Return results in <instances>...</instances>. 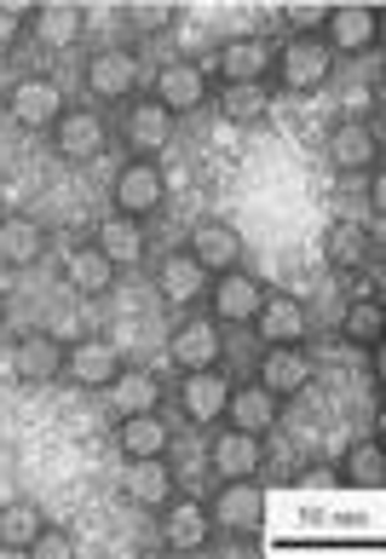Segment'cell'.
I'll return each mask as SVG.
<instances>
[{
    "mask_svg": "<svg viewBox=\"0 0 386 559\" xmlns=\"http://www.w3.org/2000/svg\"><path fill=\"white\" fill-rule=\"evenodd\" d=\"M0 105H7V116L17 121V128H29V133H52V121L70 110V98H64V87H58L52 75H17Z\"/></svg>",
    "mask_w": 386,
    "mask_h": 559,
    "instance_id": "6da1fadb",
    "label": "cell"
},
{
    "mask_svg": "<svg viewBox=\"0 0 386 559\" xmlns=\"http://www.w3.org/2000/svg\"><path fill=\"white\" fill-rule=\"evenodd\" d=\"M277 75H282V87H289V93H317L323 81L335 75L329 40H323V35H289L277 47Z\"/></svg>",
    "mask_w": 386,
    "mask_h": 559,
    "instance_id": "7a4b0ae2",
    "label": "cell"
},
{
    "mask_svg": "<svg viewBox=\"0 0 386 559\" xmlns=\"http://www.w3.org/2000/svg\"><path fill=\"white\" fill-rule=\"evenodd\" d=\"M208 520L226 536H254L266 525V490H260V479H219L214 502H208Z\"/></svg>",
    "mask_w": 386,
    "mask_h": 559,
    "instance_id": "3957f363",
    "label": "cell"
},
{
    "mask_svg": "<svg viewBox=\"0 0 386 559\" xmlns=\"http://www.w3.org/2000/svg\"><path fill=\"white\" fill-rule=\"evenodd\" d=\"M110 197H116V214H128V219H150V214L161 209V202H168V174H161L156 162L128 156V168L116 174Z\"/></svg>",
    "mask_w": 386,
    "mask_h": 559,
    "instance_id": "277c9868",
    "label": "cell"
},
{
    "mask_svg": "<svg viewBox=\"0 0 386 559\" xmlns=\"http://www.w3.org/2000/svg\"><path fill=\"white\" fill-rule=\"evenodd\" d=\"M52 151L64 156V162H98L110 151V128H105V116L87 110V105H70L64 116L52 121Z\"/></svg>",
    "mask_w": 386,
    "mask_h": 559,
    "instance_id": "5b68a950",
    "label": "cell"
},
{
    "mask_svg": "<svg viewBox=\"0 0 386 559\" xmlns=\"http://www.w3.org/2000/svg\"><path fill=\"white\" fill-rule=\"evenodd\" d=\"M12 376L24 386H52L64 381V341L47 335V329H29V335L12 341Z\"/></svg>",
    "mask_w": 386,
    "mask_h": 559,
    "instance_id": "8992f818",
    "label": "cell"
},
{
    "mask_svg": "<svg viewBox=\"0 0 386 559\" xmlns=\"http://www.w3.org/2000/svg\"><path fill=\"white\" fill-rule=\"evenodd\" d=\"M323 151H329V168H335V174H375V162H381V139H375L370 121L347 116V121H335V128H329Z\"/></svg>",
    "mask_w": 386,
    "mask_h": 559,
    "instance_id": "52a82bcc",
    "label": "cell"
},
{
    "mask_svg": "<svg viewBox=\"0 0 386 559\" xmlns=\"http://www.w3.org/2000/svg\"><path fill=\"white\" fill-rule=\"evenodd\" d=\"M121 139L138 162H156L173 144V116L156 105V98H128V116H121Z\"/></svg>",
    "mask_w": 386,
    "mask_h": 559,
    "instance_id": "ba28073f",
    "label": "cell"
},
{
    "mask_svg": "<svg viewBox=\"0 0 386 559\" xmlns=\"http://www.w3.org/2000/svg\"><path fill=\"white\" fill-rule=\"evenodd\" d=\"M161 513V543L179 548V554H196L214 543V520H208V502H196V496H168V502L156 508Z\"/></svg>",
    "mask_w": 386,
    "mask_h": 559,
    "instance_id": "9c48e42d",
    "label": "cell"
},
{
    "mask_svg": "<svg viewBox=\"0 0 386 559\" xmlns=\"http://www.w3.org/2000/svg\"><path fill=\"white\" fill-rule=\"evenodd\" d=\"M156 105L168 116H191L208 105V75H202V64H191V58H168V64L156 70Z\"/></svg>",
    "mask_w": 386,
    "mask_h": 559,
    "instance_id": "30bf717a",
    "label": "cell"
},
{
    "mask_svg": "<svg viewBox=\"0 0 386 559\" xmlns=\"http://www.w3.org/2000/svg\"><path fill=\"white\" fill-rule=\"evenodd\" d=\"M226 404H231V376H219V364L214 369H191V376L179 381V409H185L191 427L226 421Z\"/></svg>",
    "mask_w": 386,
    "mask_h": 559,
    "instance_id": "8fae6325",
    "label": "cell"
},
{
    "mask_svg": "<svg viewBox=\"0 0 386 559\" xmlns=\"http://www.w3.org/2000/svg\"><path fill=\"white\" fill-rule=\"evenodd\" d=\"M185 254H191L208 277L237 272V265H242V231H237L231 219H196V225H191V248H185Z\"/></svg>",
    "mask_w": 386,
    "mask_h": 559,
    "instance_id": "7c38bea8",
    "label": "cell"
},
{
    "mask_svg": "<svg viewBox=\"0 0 386 559\" xmlns=\"http://www.w3.org/2000/svg\"><path fill=\"white\" fill-rule=\"evenodd\" d=\"M260 300H266V283H260L254 272H219L208 283V306H214V323H254Z\"/></svg>",
    "mask_w": 386,
    "mask_h": 559,
    "instance_id": "4fadbf2b",
    "label": "cell"
},
{
    "mask_svg": "<svg viewBox=\"0 0 386 559\" xmlns=\"http://www.w3.org/2000/svg\"><path fill=\"white\" fill-rule=\"evenodd\" d=\"M254 335L266 346H306L312 335V318H306V300L294 295H266L254 312Z\"/></svg>",
    "mask_w": 386,
    "mask_h": 559,
    "instance_id": "5bb4252c",
    "label": "cell"
},
{
    "mask_svg": "<svg viewBox=\"0 0 386 559\" xmlns=\"http://www.w3.org/2000/svg\"><path fill=\"white\" fill-rule=\"evenodd\" d=\"M47 248H52V231L35 214H0V265L29 272V265L47 260Z\"/></svg>",
    "mask_w": 386,
    "mask_h": 559,
    "instance_id": "9a60e30c",
    "label": "cell"
},
{
    "mask_svg": "<svg viewBox=\"0 0 386 559\" xmlns=\"http://www.w3.org/2000/svg\"><path fill=\"white\" fill-rule=\"evenodd\" d=\"M254 376L282 404V399H300V392L312 386V358H306V346H266V358H260Z\"/></svg>",
    "mask_w": 386,
    "mask_h": 559,
    "instance_id": "2e32d148",
    "label": "cell"
},
{
    "mask_svg": "<svg viewBox=\"0 0 386 559\" xmlns=\"http://www.w3.org/2000/svg\"><path fill=\"white\" fill-rule=\"evenodd\" d=\"M381 35L375 7H329V24H323V40H329L335 58H363Z\"/></svg>",
    "mask_w": 386,
    "mask_h": 559,
    "instance_id": "e0dca14e",
    "label": "cell"
},
{
    "mask_svg": "<svg viewBox=\"0 0 386 559\" xmlns=\"http://www.w3.org/2000/svg\"><path fill=\"white\" fill-rule=\"evenodd\" d=\"M208 462L219 479H254L260 462H266V439H254V432L242 427H219L214 444H208Z\"/></svg>",
    "mask_w": 386,
    "mask_h": 559,
    "instance_id": "ac0fdd59",
    "label": "cell"
},
{
    "mask_svg": "<svg viewBox=\"0 0 386 559\" xmlns=\"http://www.w3.org/2000/svg\"><path fill=\"white\" fill-rule=\"evenodd\" d=\"M208 272H202V265L191 260V254H161L156 260V295L168 300V306H179V312H185V306H196V300H208Z\"/></svg>",
    "mask_w": 386,
    "mask_h": 559,
    "instance_id": "d6986e66",
    "label": "cell"
},
{
    "mask_svg": "<svg viewBox=\"0 0 386 559\" xmlns=\"http://www.w3.org/2000/svg\"><path fill=\"white\" fill-rule=\"evenodd\" d=\"M87 93L93 98H133L138 93V52L105 47L87 58Z\"/></svg>",
    "mask_w": 386,
    "mask_h": 559,
    "instance_id": "ffe728a7",
    "label": "cell"
},
{
    "mask_svg": "<svg viewBox=\"0 0 386 559\" xmlns=\"http://www.w3.org/2000/svg\"><path fill=\"white\" fill-rule=\"evenodd\" d=\"M277 64V47L266 35H231L226 47H219V81H266Z\"/></svg>",
    "mask_w": 386,
    "mask_h": 559,
    "instance_id": "44dd1931",
    "label": "cell"
},
{
    "mask_svg": "<svg viewBox=\"0 0 386 559\" xmlns=\"http://www.w3.org/2000/svg\"><path fill=\"white\" fill-rule=\"evenodd\" d=\"M110 392V404H116V416H150V409H161V399H168V386H161L156 369H128L121 364L116 369V381L105 386Z\"/></svg>",
    "mask_w": 386,
    "mask_h": 559,
    "instance_id": "7402d4cb",
    "label": "cell"
},
{
    "mask_svg": "<svg viewBox=\"0 0 386 559\" xmlns=\"http://www.w3.org/2000/svg\"><path fill=\"white\" fill-rule=\"evenodd\" d=\"M219 352H226V346H219V323L214 318H191V323H179L168 335V358L185 369V376H191V369H214Z\"/></svg>",
    "mask_w": 386,
    "mask_h": 559,
    "instance_id": "603a6c76",
    "label": "cell"
},
{
    "mask_svg": "<svg viewBox=\"0 0 386 559\" xmlns=\"http://www.w3.org/2000/svg\"><path fill=\"white\" fill-rule=\"evenodd\" d=\"M116 369H121V352L110 341H75V346H64V381H75V386H110Z\"/></svg>",
    "mask_w": 386,
    "mask_h": 559,
    "instance_id": "cb8c5ba5",
    "label": "cell"
},
{
    "mask_svg": "<svg viewBox=\"0 0 386 559\" xmlns=\"http://www.w3.org/2000/svg\"><path fill=\"white\" fill-rule=\"evenodd\" d=\"M98 254H105L110 265H116V272H121V265H138V260H145L150 254V237H145V219H128V214H110L105 225H98Z\"/></svg>",
    "mask_w": 386,
    "mask_h": 559,
    "instance_id": "d4e9b609",
    "label": "cell"
},
{
    "mask_svg": "<svg viewBox=\"0 0 386 559\" xmlns=\"http://www.w3.org/2000/svg\"><path fill=\"white\" fill-rule=\"evenodd\" d=\"M64 283L75 288L81 300H105L110 288H116V265L98 254V248H70V260H64Z\"/></svg>",
    "mask_w": 386,
    "mask_h": 559,
    "instance_id": "484cf974",
    "label": "cell"
},
{
    "mask_svg": "<svg viewBox=\"0 0 386 559\" xmlns=\"http://www.w3.org/2000/svg\"><path fill=\"white\" fill-rule=\"evenodd\" d=\"M226 421L242 427V432H254V439H266V432L277 427V399L260 381L249 386H231V404H226Z\"/></svg>",
    "mask_w": 386,
    "mask_h": 559,
    "instance_id": "4316f807",
    "label": "cell"
},
{
    "mask_svg": "<svg viewBox=\"0 0 386 559\" xmlns=\"http://www.w3.org/2000/svg\"><path fill=\"white\" fill-rule=\"evenodd\" d=\"M121 496L138 508H161L173 496V473L161 455H145V462H128V473H121Z\"/></svg>",
    "mask_w": 386,
    "mask_h": 559,
    "instance_id": "83f0119b",
    "label": "cell"
},
{
    "mask_svg": "<svg viewBox=\"0 0 386 559\" xmlns=\"http://www.w3.org/2000/svg\"><path fill=\"white\" fill-rule=\"evenodd\" d=\"M168 421H161V409H150V416H121L116 427V444L128 462H145V455H168Z\"/></svg>",
    "mask_w": 386,
    "mask_h": 559,
    "instance_id": "f1b7e54d",
    "label": "cell"
},
{
    "mask_svg": "<svg viewBox=\"0 0 386 559\" xmlns=\"http://www.w3.org/2000/svg\"><path fill=\"white\" fill-rule=\"evenodd\" d=\"M219 116L231 121V128H254V121L272 116V87L266 81H231V87H219Z\"/></svg>",
    "mask_w": 386,
    "mask_h": 559,
    "instance_id": "f546056e",
    "label": "cell"
},
{
    "mask_svg": "<svg viewBox=\"0 0 386 559\" xmlns=\"http://www.w3.org/2000/svg\"><path fill=\"white\" fill-rule=\"evenodd\" d=\"M29 35L40 40V47H52V52L75 47V40H81V7H70V0H47V7H35Z\"/></svg>",
    "mask_w": 386,
    "mask_h": 559,
    "instance_id": "4dcf8cb0",
    "label": "cell"
},
{
    "mask_svg": "<svg viewBox=\"0 0 386 559\" xmlns=\"http://www.w3.org/2000/svg\"><path fill=\"white\" fill-rule=\"evenodd\" d=\"M370 231H363L358 219H335L329 237H323V260L335 265V272H363V260H370Z\"/></svg>",
    "mask_w": 386,
    "mask_h": 559,
    "instance_id": "1f68e13d",
    "label": "cell"
},
{
    "mask_svg": "<svg viewBox=\"0 0 386 559\" xmlns=\"http://www.w3.org/2000/svg\"><path fill=\"white\" fill-rule=\"evenodd\" d=\"M340 473H347V485H358V490H381L386 485V450H381V439H358L347 455H340Z\"/></svg>",
    "mask_w": 386,
    "mask_h": 559,
    "instance_id": "d6a6232c",
    "label": "cell"
},
{
    "mask_svg": "<svg viewBox=\"0 0 386 559\" xmlns=\"http://www.w3.org/2000/svg\"><path fill=\"white\" fill-rule=\"evenodd\" d=\"M340 335H347L352 346L363 352H375L381 335H386V312H381V300H352L347 312H340Z\"/></svg>",
    "mask_w": 386,
    "mask_h": 559,
    "instance_id": "836d02e7",
    "label": "cell"
},
{
    "mask_svg": "<svg viewBox=\"0 0 386 559\" xmlns=\"http://www.w3.org/2000/svg\"><path fill=\"white\" fill-rule=\"evenodd\" d=\"M40 525H47V520H40L35 502H7V508H0V548H17V554H24V548L35 543Z\"/></svg>",
    "mask_w": 386,
    "mask_h": 559,
    "instance_id": "e575fe53",
    "label": "cell"
},
{
    "mask_svg": "<svg viewBox=\"0 0 386 559\" xmlns=\"http://www.w3.org/2000/svg\"><path fill=\"white\" fill-rule=\"evenodd\" d=\"M128 24H133V35H161V29L179 24V7H173V0H133Z\"/></svg>",
    "mask_w": 386,
    "mask_h": 559,
    "instance_id": "d590c367",
    "label": "cell"
},
{
    "mask_svg": "<svg viewBox=\"0 0 386 559\" xmlns=\"http://www.w3.org/2000/svg\"><path fill=\"white\" fill-rule=\"evenodd\" d=\"M24 554H35V559H70V554H75V536H70V531H58V525H40V531H35V543H29Z\"/></svg>",
    "mask_w": 386,
    "mask_h": 559,
    "instance_id": "8d00e7d4",
    "label": "cell"
},
{
    "mask_svg": "<svg viewBox=\"0 0 386 559\" xmlns=\"http://www.w3.org/2000/svg\"><path fill=\"white\" fill-rule=\"evenodd\" d=\"M282 17H289L294 35H323V24H329V7H317V0H294V7H282Z\"/></svg>",
    "mask_w": 386,
    "mask_h": 559,
    "instance_id": "74e56055",
    "label": "cell"
},
{
    "mask_svg": "<svg viewBox=\"0 0 386 559\" xmlns=\"http://www.w3.org/2000/svg\"><path fill=\"white\" fill-rule=\"evenodd\" d=\"M24 29H29L24 17H12L7 7H0V58H12V52H17V40H24Z\"/></svg>",
    "mask_w": 386,
    "mask_h": 559,
    "instance_id": "f35d334b",
    "label": "cell"
},
{
    "mask_svg": "<svg viewBox=\"0 0 386 559\" xmlns=\"http://www.w3.org/2000/svg\"><path fill=\"white\" fill-rule=\"evenodd\" d=\"M0 329H7V295H0Z\"/></svg>",
    "mask_w": 386,
    "mask_h": 559,
    "instance_id": "ab89813d",
    "label": "cell"
}]
</instances>
